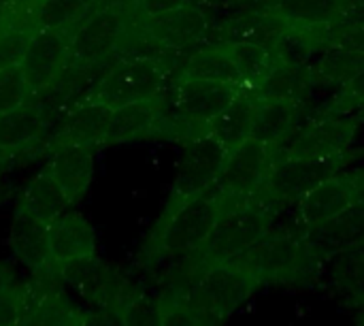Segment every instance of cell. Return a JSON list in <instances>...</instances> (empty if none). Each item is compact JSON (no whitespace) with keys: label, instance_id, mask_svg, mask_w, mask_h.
<instances>
[{"label":"cell","instance_id":"cell-6","mask_svg":"<svg viewBox=\"0 0 364 326\" xmlns=\"http://www.w3.org/2000/svg\"><path fill=\"white\" fill-rule=\"evenodd\" d=\"M171 81L168 66L158 58L117 60L100 79L94 98L111 109L160 98Z\"/></svg>","mask_w":364,"mask_h":326},{"label":"cell","instance_id":"cell-37","mask_svg":"<svg viewBox=\"0 0 364 326\" xmlns=\"http://www.w3.org/2000/svg\"><path fill=\"white\" fill-rule=\"evenodd\" d=\"M364 107V68L346 85L341 88L333 100L324 107L331 111H339V113H352L356 115V111H360Z\"/></svg>","mask_w":364,"mask_h":326},{"label":"cell","instance_id":"cell-7","mask_svg":"<svg viewBox=\"0 0 364 326\" xmlns=\"http://www.w3.org/2000/svg\"><path fill=\"white\" fill-rule=\"evenodd\" d=\"M360 126L363 122L352 113L322 109L305 126H301L284 147H279V154L311 160L343 158L354 152Z\"/></svg>","mask_w":364,"mask_h":326},{"label":"cell","instance_id":"cell-4","mask_svg":"<svg viewBox=\"0 0 364 326\" xmlns=\"http://www.w3.org/2000/svg\"><path fill=\"white\" fill-rule=\"evenodd\" d=\"M277 214L256 199L228 203L207 243L192 256L177 261L190 269L218 263H241L277 224Z\"/></svg>","mask_w":364,"mask_h":326},{"label":"cell","instance_id":"cell-41","mask_svg":"<svg viewBox=\"0 0 364 326\" xmlns=\"http://www.w3.org/2000/svg\"><path fill=\"white\" fill-rule=\"evenodd\" d=\"M331 45H341V47H350V49L364 51V21H352V23H348L335 36V41Z\"/></svg>","mask_w":364,"mask_h":326},{"label":"cell","instance_id":"cell-20","mask_svg":"<svg viewBox=\"0 0 364 326\" xmlns=\"http://www.w3.org/2000/svg\"><path fill=\"white\" fill-rule=\"evenodd\" d=\"M9 246L15 258L32 271H43L53 265L49 248V224L41 222L36 216L21 207H17L13 216Z\"/></svg>","mask_w":364,"mask_h":326},{"label":"cell","instance_id":"cell-49","mask_svg":"<svg viewBox=\"0 0 364 326\" xmlns=\"http://www.w3.org/2000/svg\"><path fill=\"white\" fill-rule=\"evenodd\" d=\"M356 117H358V120H360V122L364 124V107L360 109V111H356Z\"/></svg>","mask_w":364,"mask_h":326},{"label":"cell","instance_id":"cell-46","mask_svg":"<svg viewBox=\"0 0 364 326\" xmlns=\"http://www.w3.org/2000/svg\"><path fill=\"white\" fill-rule=\"evenodd\" d=\"M9 28V13H6V2L0 0V34Z\"/></svg>","mask_w":364,"mask_h":326},{"label":"cell","instance_id":"cell-18","mask_svg":"<svg viewBox=\"0 0 364 326\" xmlns=\"http://www.w3.org/2000/svg\"><path fill=\"white\" fill-rule=\"evenodd\" d=\"M49 248L53 265L96 256L98 241L94 226L77 211H64L49 224Z\"/></svg>","mask_w":364,"mask_h":326},{"label":"cell","instance_id":"cell-47","mask_svg":"<svg viewBox=\"0 0 364 326\" xmlns=\"http://www.w3.org/2000/svg\"><path fill=\"white\" fill-rule=\"evenodd\" d=\"M119 0H92V4H94V9H105V6H113V4H117Z\"/></svg>","mask_w":364,"mask_h":326},{"label":"cell","instance_id":"cell-25","mask_svg":"<svg viewBox=\"0 0 364 326\" xmlns=\"http://www.w3.org/2000/svg\"><path fill=\"white\" fill-rule=\"evenodd\" d=\"M160 111H162V96L154 98V100L134 102V105L113 109L109 130L105 137V145H119V143L156 137Z\"/></svg>","mask_w":364,"mask_h":326},{"label":"cell","instance_id":"cell-3","mask_svg":"<svg viewBox=\"0 0 364 326\" xmlns=\"http://www.w3.org/2000/svg\"><path fill=\"white\" fill-rule=\"evenodd\" d=\"M241 263L262 286L303 288L322 278L328 267V256L309 239L305 228L292 222L275 224Z\"/></svg>","mask_w":364,"mask_h":326},{"label":"cell","instance_id":"cell-1","mask_svg":"<svg viewBox=\"0 0 364 326\" xmlns=\"http://www.w3.org/2000/svg\"><path fill=\"white\" fill-rule=\"evenodd\" d=\"M164 288L179 293L205 322L224 326L254 299L262 282L243 263H218L200 269L173 263Z\"/></svg>","mask_w":364,"mask_h":326},{"label":"cell","instance_id":"cell-24","mask_svg":"<svg viewBox=\"0 0 364 326\" xmlns=\"http://www.w3.org/2000/svg\"><path fill=\"white\" fill-rule=\"evenodd\" d=\"M47 128V111L32 94L21 107L0 113V147L19 154L34 143Z\"/></svg>","mask_w":364,"mask_h":326},{"label":"cell","instance_id":"cell-28","mask_svg":"<svg viewBox=\"0 0 364 326\" xmlns=\"http://www.w3.org/2000/svg\"><path fill=\"white\" fill-rule=\"evenodd\" d=\"M328 267L339 299L354 312L364 310V241L337 252Z\"/></svg>","mask_w":364,"mask_h":326},{"label":"cell","instance_id":"cell-10","mask_svg":"<svg viewBox=\"0 0 364 326\" xmlns=\"http://www.w3.org/2000/svg\"><path fill=\"white\" fill-rule=\"evenodd\" d=\"M264 9L305 34L318 49H326L335 36L352 23L350 0H267Z\"/></svg>","mask_w":364,"mask_h":326},{"label":"cell","instance_id":"cell-38","mask_svg":"<svg viewBox=\"0 0 364 326\" xmlns=\"http://www.w3.org/2000/svg\"><path fill=\"white\" fill-rule=\"evenodd\" d=\"M23 316V284L0 293V326H19Z\"/></svg>","mask_w":364,"mask_h":326},{"label":"cell","instance_id":"cell-12","mask_svg":"<svg viewBox=\"0 0 364 326\" xmlns=\"http://www.w3.org/2000/svg\"><path fill=\"white\" fill-rule=\"evenodd\" d=\"M226 154L228 149L209 135L186 141L166 203H181L213 190Z\"/></svg>","mask_w":364,"mask_h":326},{"label":"cell","instance_id":"cell-36","mask_svg":"<svg viewBox=\"0 0 364 326\" xmlns=\"http://www.w3.org/2000/svg\"><path fill=\"white\" fill-rule=\"evenodd\" d=\"M30 34L32 32L21 30V28H6L0 34V70L9 66H17L21 62Z\"/></svg>","mask_w":364,"mask_h":326},{"label":"cell","instance_id":"cell-51","mask_svg":"<svg viewBox=\"0 0 364 326\" xmlns=\"http://www.w3.org/2000/svg\"><path fill=\"white\" fill-rule=\"evenodd\" d=\"M209 326H218V325H209Z\"/></svg>","mask_w":364,"mask_h":326},{"label":"cell","instance_id":"cell-29","mask_svg":"<svg viewBox=\"0 0 364 326\" xmlns=\"http://www.w3.org/2000/svg\"><path fill=\"white\" fill-rule=\"evenodd\" d=\"M307 235L328 256V261L337 252L364 241V199L354 207H350L348 211H343L341 216L316 228H309Z\"/></svg>","mask_w":364,"mask_h":326},{"label":"cell","instance_id":"cell-22","mask_svg":"<svg viewBox=\"0 0 364 326\" xmlns=\"http://www.w3.org/2000/svg\"><path fill=\"white\" fill-rule=\"evenodd\" d=\"M303 107L305 102L296 100H260L256 107L252 139L275 149L284 147L301 128Z\"/></svg>","mask_w":364,"mask_h":326},{"label":"cell","instance_id":"cell-17","mask_svg":"<svg viewBox=\"0 0 364 326\" xmlns=\"http://www.w3.org/2000/svg\"><path fill=\"white\" fill-rule=\"evenodd\" d=\"M290 26L269 9H247L224 19L218 28H211L207 43H254L275 51L282 36Z\"/></svg>","mask_w":364,"mask_h":326},{"label":"cell","instance_id":"cell-30","mask_svg":"<svg viewBox=\"0 0 364 326\" xmlns=\"http://www.w3.org/2000/svg\"><path fill=\"white\" fill-rule=\"evenodd\" d=\"M70 205L68 194L58 184V179L51 175V171L45 167L21 192L19 207L36 216L41 222L51 224L55 218H60Z\"/></svg>","mask_w":364,"mask_h":326},{"label":"cell","instance_id":"cell-23","mask_svg":"<svg viewBox=\"0 0 364 326\" xmlns=\"http://www.w3.org/2000/svg\"><path fill=\"white\" fill-rule=\"evenodd\" d=\"M194 77V79H209V81H220V83H230V85H243V77L228 56V51L222 45L207 43L194 49H186L181 53L179 66L175 68L173 77Z\"/></svg>","mask_w":364,"mask_h":326},{"label":"cell","instance_id":"cell-42","mask_svg":"<svg viewBox=\"0 0 364 326\" xmlns=\"http://www.w3.org/2000/svg\"><path fill=\"white\" fill-rule=\"evenodd\" d=\"M186 2H190V0H139V6L145 11V15H158V13L177 9Z\"/></svg>","mask_w":364,"mask_h":326},{"label":"cell","instance_id":"cell-39","mask_svg":"<svg viewBox=\"0 0 364 326\" xmlns=\"http://www.w3.org/2000/svg\"><path fill=\"white\" fill-rule=\"evenodd\" d=\"M41 0H6L9 28H21L30 32V17Z\"/></svg>","mask_w":364,"mask_h":326},{"label":"cell","instance_id":"cell-45","mask_svg":"<svg viewBox=\"0 0 364 326\" xmlns=\"http://www.w3.org/2000/svg\"><path fill=\"white\" fill-rule=\"evenodd\" d=\"M15 156H17V154L6 152V149H2V147H0V177L6 173V169L11 167V162L15 160Z\"/></svg>","mask_w":364,"mask_h":326},{"label":"cell","instance_id":"cell-34","mask_svg":"<svg viewBox=\"0 0 364 326\" xmlns=\"http://www.w3.org/2000/svg\"><path fill=\"white\" fill-rule=\"evenodd\" d=\"M158 310L160 326H209L179 293L168 288H162L158 295Z\"/></svg>","mask_w":364,"mask_h":326},{"label":"cell","instance_id":"cell-44","mask_svg":"<svg viewBox=\"0 0 364 326\" xmlns=\"http://www.w3.org/2000/svg\"><path fill=\"white\" fill-rule=\"evenodd\" d=\"M194 2H198V4L205 6V9H218V11H222V9L241 6V4H245V2H250V0H194Z\"/></svg>","mask_w":364,"mask_h":326},{"label":"cell","instance_id":"cell-14","mask_svg":"<svg viewBox=\"0 0 364 326\" xmlns=\"http://www.w3.org/2000/svg\"><path fill=\"white\" fill-rule=\"evenodd\" d=\"M126 26V13L119 4L96 9L70 36V64H100L115 56L117 43Z\"/></svg>","mask_w":364,"mask_h":326},{"label":"cell","instance_id":"cell-32","mask_svg":"<svg viewBox=\"0 0 364 326\" xmlns=\"http://www.w3.org/2000/svg\"><path fill=\"white\" fill-rule=\"evenodd\" d=\"M92 0H41L30 17V32L60 30L70 36L94 13Z\"/></svg>","mask_w":364,"mask_h":326},{"label":"cell","instance_id":"cell-21","mask_svg":"<svg viewBox=\"0 0 364 326\" xmlns=\"http://www.w3.org/2000/svg\"><path fill=\"white\" fill-rule=\"evenodd\" d=\"M111 115H113V109L102 105L96 98H90L77 105L64 115V122L51 147L58 143H75V145H87V147L105 145Z\"/></svg>","mask_w":364,"mask_h":326},{"label":"cell","instance_id":"cell-19","mask_svg":"<svg viewBox=\"0 0 364 326\" xmlns=\"http://www.w3.org/2000/svg\"><path fill=\"white\" fill-rule=\"evenodd\" d=\"M47 169L64 188L70 203H77L87 192L94 177V147L58 143L51 147Z\"/></svg>","mask_w":364,"mask_h":326},{"label":"cell","instance_id":"cell-35","mask_svg":"<svg viewBox=\"0 0 364 326\" xmlns=\"http://www.w3.org/2000/svg\"><path fill=\"white\" fill-rule=\"evenodd\" d=\"M30 96H32V90L19 64L0 70V113L21 107Z\"/></svg>","mask_w":364,"mask_h":326},{"label":"cell","instance_id":"cell-8","mask_svg":"<svg viewBox=\"0 0 364 326\" xmlns=\"http://www.w3.org/2000/svg\"><path fill=\"white\" fill-rule=\"evenodd\" d=\"M53 273L64 286H70L92 307L122 310L136 288L111 265L98 256L70 261L64 265H51Z\"/></svg>","mask_w":364,"mask_h":326},{"label":"cell","instance_id":"cell-27","mask_svg":"<svg viewBox=\"0 0 364 326\" xmlns=\"http://www.w3.org/2000/svg\"><path fill=\"white\" fill-rule=\"evenodd\" d=\"M256 107H258V100L254 98V94L250 90L243 88L232 98V102L218 117H213L209 122L207 135L213 137L215 141H220L226 149L237 147L239 143H243L245 139L252 137Z\"/></svg>","mask_w":364,"mask_h":326},{"label":"cell","instance_id":"cell-11","mask_svg":"<svg viewBox=\"0 0 364 326\" xmlns=\"http://www.w3.org/2000/svg\"><path fill=\"white\" fill-rule=\"evenodd\" d=\"M275 147H269L256 139H245L237 147L228 149L220 169L215 190L228 203H241L256 196L271 164L277 158Z\"/></svg>","mask_w":364,"mask_h":326},{"label":"cell","instance_id":"cell-15","mask_svg":"<svg viewBox=\"0 0 364 326\" xmlns=\"http://www.w3.org/2000/svg\"><path fill=\"white\" fill-rule=\"evenodd\" d=\"M70 34L60 30H34L19 62L32 94L43 92L68 64Z\"/></svg>","mask_w":364,"mask_h":326},{"label":"cell","instance_id":"cell-50","mask_svg":"<svg viewBox=\"0 0 364 326\" xmlns=\"http://www.w3.org/2000/svg\"><path fill=\"white\" fill-rule=\"evenodd\" d=\"M360 4H364V0H360Z\"/></svg>","mask_w":364,"mask_h":326},{"label":"cell","instance_id":"cell-13","mask_svg":"<svg viewBox=\"0 0 364 326\" xmlns=\"http://www.w3.org/2000/svg\"><path fill=\"white\" fill-rule=\"evenodd\" d=\"M23 284V316L19 326H83V312L70 303L53 269L34 271Z\"/></svg>","mask_w":364,"mask_h":326},{"label":"cell","instance_id":"cell-16","mask_svg":"<svg viewBox=\"0 0 364 326\" xmlns=\"http://www.w3.org/2000/svg\"><path fill=\"white\" fill-rule=\"evenodd\" d=\"M147 26L168 49H194L207 45L213 28L207 9L194 0L158 15H147Z\"/></svg>","mask_w":364,"mask_h":326},{"label":"cell","instance_id":"cell-9","mask_svg":"<svg viewBox=\"0 0 364 326\" xmlns=\"http://www.w3.org/2000/svg\"><path fill=\"white\" fill-rule=\"evenodd\" d=\"M364 199V167H346L324 182H320L309 194H305L294 211V224L309 231L316 228Z\"/></svg>","mask_w":364,"mask_h":326},{"label":"cell","instance_id":"cell-40","mask_svg":"<svg viewBox=\"0 0 364 326\" xmlns=\"http://www.w3.org/2000/svg\"><path fill=\"white\" fill-rule=\"evenodd\" d=\"M83 326H126L124 307H92L83 312Z\"/></svg>","mask_w":364,"mask_h":326},{"label":"cell","instance_id":"cell-26","mask_svg":"<svg viewBox=\"0 0 364 326\" xmlns=\"http://www.w3.org/2000/svg\"><path fill=\"white\" fill-rule=\"evenodd\" d=\"M314 90L311 64H292L277 60V64L269 70V75L250 92L260 100H296L305 102L309 92Z\"/></svg>","mask_w":364,"mask_h":326},{"label":"cell","instance_id":"cell-2","mask_svg":"<svg viewBox=\"0 0 364 326\" xmlns=\"http://www.w3.org/2000/svg\"><path fill=\"white\" fill-rule=\"evenodd\" d=\"M228 201L215 188L181 203H166L156 228L141 250L139 265L154 269L196 254L207 243Z\"/></svg>","mask_w":364,"mask_h":326},{"label":"cell","instance_id":"cell-31","mask_svg":"<svg viewBox=\"0 0 364 326\" xmlns=\"http://www.w3.org/2000/svg\"><path fill=\"white\" fill-rule=\"evenodd\" d=\"M364 68V51L331 45L326 47L316 62H311L314 85L324 88H346Z\"/></svg>","mask_w":364,"mask_h":326},{"label":"cell","instance_id":"cell-33","mask_svg":"<svg viewBox=\"0 0 364 326\" xmlns=\"http://www.w3.org/2000/svg\"><path fill=\"white\" fill-rule=\"evenodd\" d=\"M215 45H222L228 51V56L232 58V62L237 64L243 77L245 90L256 88L279 60L273 49L254 43H215Z\"/></svg>","mask_w":364,"mask_h":326},{"label":"cell","instance_id":"cell-43","mask_svg":"<svg viewBox=\"0 0 364 326\" xmlns=\"http://www.w3.org/2000/svg\"><path fill=\"white\" fill-rule=\"evenodd\" d=\"M17 286H21V282L17 280V275H15L6 265H0V293L13 290V288H17Z\"/></svg>","mask_w":364,"mask_h":326},{"label":"cell","instance_id":"cell-5","mask_svg":"<svg viewBox=\"0 0 364 326\" xmlns=\"http://www.w3.org/2000/svg\"><path fill=\"white\" fill-rule=\"evenodd\" d=\"M360 154H364V149H354L352 154L343 158H335V160H311V158H299V156H282L277 152V158L271 164L254 199L279 216L282 211L294 209L299 201L305 194H309L328 175L346 167H352V162Z\"/></svg>","mask_w":364,"mask_h":326},{"label":"cell","instance_id":"cell-48","mask_svg":"<svg viewBox=\"0 0 364 326\" xmlns=\"http://www.w3.org/2000/svg\"><path fill=\"white\" fill-rule=\"evenodd\" d=\"M356 326H364V310L356 312Z\"/></svg>","mask_w":364,"mask_h":326}]
</instances>
